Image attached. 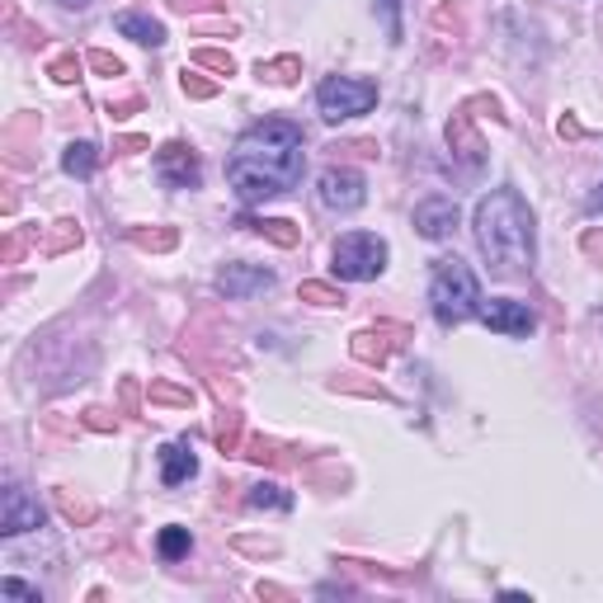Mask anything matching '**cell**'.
<instances>
[{"instance_id": "cell-20", "label": "cell", "mask_w": 603, "mask_h": 603, "mask_svg": "<svg viewBox=\"0 0 603 603\" xmlns=\"http://www.w3.org/2000/svg\"><path fill=\"white\" fill-rule=\"evenodd\" d=\"M297 297L302 302H316V307H345V293H335L330 284H302Z\"/></svg>"}, {"instance_id": "cell-16", "label": "cell", "mask_w": 603, "mask_h": 603, "mask_svg": "<svg viewBox=\"0 0 603 603\" xmlns=\"http://www.w3.org/2000/svg\"><path fill=\"white\" fill-rule=\"evenodd\" d=\"M250 505H255V510H278V514H288V510H293V495L278 486V481H259V486L250 491Z\"/></svg>"}, {"instance_id": "cell-4", "label": "cell", "mask_w": 603, "mask_h": 603, "mask_svg": "<svg viewBox=\"0 0 603 603\" xmlns=\"http://www.w3.org/2000/svg\"><path fill=\"white\" fill-rule=\"evenodd\" d=\"M387 240L373 236V231H349V236H339L335 240V250H330V274L335 278H345V284H373V278L387 269Z\"/></svg>"}, {"instance_id": "cell-21", "label": "cell", "mask_w": 603, "mask_h": 603, "mask_svg": "<svg viewBox=\"0 0 603 603\" xmlns=\"http://www.w3.org/2000/svg\"><path fill=\"white\" fill-rule=\"evenodd\" d=\"M194 62H198V67L223 71V76H231V67H236V62H231V52H217V48H198V52H194Z\"/></svg>"}, {"instance_id": "cell-17", "label": "cell", "mask_w": 603, "mask_h": 603, "mask_svg": "<svg viewBox=\"0 0 603 603\" xmlns=\"http://www.w3.org/2000/svg\"><path fill=\"white\" fill-rule=\"evenodd\" d=\"M156 552L166 556V561H179V556H189L194 552V537H189V528H160V537H156Z\"/></svg>"}, {"instance_id": "cell-7", "label": "cell", "mask_w": 603, "mask_h": 603, "mask_svg": "<svg viewBox=\"0 0 603 603\" xmlns=\"http://www.w3.org/2000/svg\"><path fill=\"white\" fill-rule=\"evenodd\" d=\"M48 524V514L43 505L24 491V486H6V495H0V533L6 537H19V533H33V528H43Z\"/></svg>"}, {"instance_id": "cell-32", "label": "cell", "mask_w": 603, "mask_h": 603, "mask_svg": "<svg viewBox=\"0 0 603 603\" xmlns=\"http://www.w3.org/2000/svg\"><path fill=\"white\" fill-rule=\"evenodd\" d=\"M585 250H594V255H603V240H599V236H585Z\"/></svg>"}, {"instance_id": "cell-13", "label": "cell", "mask_w": 603, "mask_h": 603, "mask_svg": "<svg viewBox=\"0 0 603 603\" xmlns=\"http://www.w3.org/2000/svg\"><path fill=\"white\" fill-rule=\"evenodd\" d=\"M198 472V457L189 444H166L160 448V481L166 486H185V481Z\"/></svg>"}, {"instance_id": "cell-12", "label": "cell", "mask_w": 603, "mask_h": 603, "mask_svg": "<svg viewBox=\"0 0 603 603\" xmlns=\"http://www.w3.org/2000/svg\"><path fill=\"white\" fill-rule=\"evenodd\" d=\"M113 29L123 33V38H132V43H142V48H160V43H166V24H160V19H151V14H137V10L118 14Z\"/></svg>"}, {"instance_id": "cell-14", "label": "cell", "mask_w": 603, "mask_h": 603, "mask_svg": "<svg viewBox=\"0 0 603 603\" xmlns=\"http://www.w3.org/2000/svg\"><path fill=\"white\" fill-rule=\"evenodd\" d=\"M392 326H377V330H358L354 335V358H358V364H387V354H392Z\"/></svg>"}, {"instance_id": "cell-23", "label": "cell", "mask_w": 603, "mask_h": 603, "mask_svg": "<svg viewBox=\"0 0 603 603\" xmlns=\"http://www.w3.org/2000/svg\"><path fill=\"white\" fill-rule=\"evenodd\" d=\"M48 76L57 80V86H71V80L80 76V62H76V57L67 52V57H52V67H48Z\"/></svg>"}, {"instance_id": "cell-5", "label": "cell", "mask_w": 603, "mask_h": 603, "mask_svg": "<svg viewBox=\"0 0 603 603\" xmlns=\"http://www.w3.org/2000/svg\"><path fill=\"white\" fill-rule=\"evenodd\" d=\"M377 105V86L373 80H354V76H326L316 86V109L326 123H345Z\"/></svg>"}, {"instance_id": "cell-25", "label": "cell", "mask_w": 603, "mask_h": 603, "mask_svg": "<svg viewBox=\"0 0 603 603\" xmlns=\"http://www.w3.org/2000/svg\"><path fill=\"white\" fill-rule=\"evenodd\" d=\"M151 401H166V406H189V392H179V387H166V382H156L151 387Z\"/></svg>"}, {"instance_id": "cell-2", "label": "cell", "mask_w": 603, "mask_h": 603, "mask_svg": "<svg viewBox=\"0 0 603 603\" xmlns=\"http://www.w3.org/2000/svg\"><path fill=\"white\" fill-rule=\"evenodd\" d=\"M476 250L495 278H524L533 269V212L518 189H491L476 204Z\"/></svg>"}, {"instance_id": "cell-8", "label": "cell", "mask_w": 603, "mask_h": 603, "mask_svg": "<svg viewBox=\"0 0 603 603\" xmlns=\"http://www.w3.org/2000/svg\"><path fill=\"white\" fill-rule=\"evenodd\" d=\"M156 175L166 189H198L204 185V166H198L194 147H185V142H166L156 151Z\"/></svg>"}, {"instance_id": "cell-10", "label": "cell", "mask_w": 603, "mask_h": 603, "mask_svg": "<svg viewBox=\"0 0 603 603\" xmlns=\"http://www.w3.org/2000/svg\"><path fill=\"white\" fill-rule=\"evenodd\" d=\"M457 204L453 198H444V194H434V198H425V204L415 208V231L425 236V240H448L453 231H457Z\"/></svg>"}, {"instance_id": "cell-15", "label": "cell", "mask_w": 603, "mask_h": 603, "mask_svg": "<svg viewBox=\"0 0 603 603\" xmlns=\"http://www.w3.org/2000/svg\"><path fill=\"white\" fill-rule=\"evenodd\" d=\"M95 166H99V147L95 142H71L67 156H62V170L76 175V179H90Z\"/></svg>"}, {"instance_id": "cell-29", "label": "cell", "mask_w": 603, "mask_h": 603, "mask_svg": "<svg viewBox=\"0 0 603 603\" xmlns=\"http://www.w3.org/2000/svg\"><path fill=\"white\" fill-rule=\"evenodd\" d=\"M179 86H185V95H198V99H208V95H217V86H212V80H198L194 71H185V80H179Z\"/></svg>"}, {"instance_id": "cell-33", "label": "cell", "mask_w": 603, "mask_h": 603, "mask_svg": "<svg viewBox=\"0 0 603 603\" xmlns=\"http://www.w3.org/2000/svg\"><path fill=\"white\" fill-rule=\"evenodd\" d=\"M62 6H71V10H86V6H90V0H62Z\"/></svg>"}, {"instance_id": "cell-11", "label": "cell", "mask_w": 603, "mask_h": 603, "mask_svg": "<svg viewBox=\"0 0 603 603\" xmlns=\"http://www.w3.org/2000/svg\"><path fill=\"white\" fill-rule=\"evenodd\" d=\"M274 288V274L259 269V265H227L217 274V293H227L231 302L240 297H255V293H269Z\"/></svg>"}, {"instance_id": "cell-1", "label": "cell", "mask_w": 603, "mask_h": 603, "mask_svg": "<svg viewBox=\"0 0 603 603\" xmlns=\"http://www.w3.org/2000/svg\"><path fill=\"white\" fill-rule=\"evenodd\" d=\"M302 170H307L302 128L288 118H265V123L246 128L227 156V179L240 204H265V198L288 194Z\"/></svg>"}, {"instance_id": "cell-22", "label": "cell", "mask_w": 603, "mask_h": 603, "mask_svg": "<svg viewBox=\"0 0 603 603\" xmlns=\"http://www.w3.org/2000/svg\"><path fill=\"white\" fill-rule=\"evenodd\" d=\"M377 14H382V24H387L392 43H401V0H377Z\"/></svg>"}, {"instance_id": "cell-26", "label": "cell", "mask_w": 603, "mask_h": 603, "mask_svg": "<svg viewBox=\"0 0 603 603\" xmlns=\"http://www.w3.org/2000/svg\"><path fill=\"white\" fill-rule=\"evenodd\" d=\"M90 67L99 71V76H123V62H118V57H109V52H90Z\"/></svg>"}, {"instance_id": "cell-18", "label": "cell", "mask_w": 603, "mask_h": 603, "mask_svg": "<svg viewBox=\"0 0 603 603\" xmlns=\"http://www.w3.org/2000/svg\"><path fill=\"white\" fill-rule=\"evenodd\" d=\"M302 76L297 57H278V62H259V80H274V86H288V80Z\"/></svg>"}, {"instance_id": "cell-30", "label": "cell", "mask_w": 603, "mask_h": 603, "mask_svg": "<svg viewBox=\"0 0 603 603\" xmlns=\"http://www.w3.org/2000/svg\"><path fill=\"white\" fill-rule=\"evenodd\" d=\"M236 438H240V419L231 415V419H227V425H223V429H217V444H223L227 453H236Z\"/></svg>"}, {"instance_id": "cell-28", "label": "cell", "mask_w": 603, "mask_h": 603, "mask_svg": "<svg viewBox=\"0 0 603 603\" xmlns=\"http://www.w3.org/2000/svg\"><path fill=\"white\" fill-rule=\"evenodd\" d=\"M71 240H80V227L76 223H57V240L48 246V255H57V250H67Z\"/></svg>"}, {"instance_id": "cell-9", "label": "cell", "mask_w": 603, "mask_h": 603, "mask_svg": "<svg viewBox=\"0 0 603 603\" xmlns=\"http://www.w3.org/2000/svg\"><path fill=\"white\" fill-rule=\"evenodd\" d=\"M481 320H486V330L495 335H514V339H528L537 330V316L528 312V302H514V297H491L481 302Z\"/></svg>"}, {"instance_id": "cell-27", "label": "cell", "mask_w": 603, "mask_h": 603, "mask_svg": "<svg viewBox=\"0 0 603 603\" xmlns=\"http://www.w3.org/2000/svg\"><path fill=\"white\" fill-rule=\"evenodd\" d=\"M0 594H6V599H29V603H43V594L29 590V585H19V580H0Z\"/></svg>"}, {"instance_id": "cell-31", "label": "cell", "mask_w": 603, "mask_h": 603, "mask_svg": "<svg viewBox=\"0 0 603 603\" xmlns=\"http://www.w3.org/2000/svg\"><path fill=\"white\" fill-rule=\"evenodd\" d=\"M585 212H590V217H603V185H599V189L590 194V204H585Z\"/></svg>"}, {"instance_id": "cell-6", "label": "cell", "mask_w": 603, "mask_h": 603, "mask_svg": "<svg viewBox=\"0 0 603 603\" xmlns=\"http://www.w3.org/2000/svg\"><path fill=\"white\" fill-rule=\"evenodd\" d=\"M316 198L330 212H358L364 208V198H368V185H364V175L349 170V166H326L320 179H316Z\"/></svg>"}, {"instance_id": "cell-24", "label": "cell", "mask_w": 603, "mask_h": 603, "mask_svg": "<svg viewBox=\"0 0 603 603\" xmlns=\"http://www.w3.org/2000/svg\"><path fill=\"white\" fill-rule=\"evenodd\" d=\"M137 246H151V250H170L175 246V231H132Z\"/></svg>"}, {"instance_id": "cell-19", "label": "cell", "mask_w": 603, "mask_h": 603, "mask_svg": "<svg viewBox=\"0 0 603 603\" xmlns=\"http://www.w3.org/2000/svg\"><path fill=\"white\" fill-rule=\"evenodd\" d=\"M250 227H255L259 236H269V240H278V246H288V250H293V246H297V240H302V236L293 231V223H284V217H265V223H250Z\"/></svg>"}, {"instance_id": "cell-3", "label": "cell", "mask_w": 603, "mask_h": 603, "mask_svg": "<svg viewBox=\"0 0 603 603\" xmlns=\"http://www.w3.org/2000/svg\"><path fill=\"white\" fill-rule=\"evenodd\" d=\"M481 284L476 274L462 265V259H438L434 274H429V307H434V320L438 326H462V320L481 316Z\"/></svg>"}]
</instances>
